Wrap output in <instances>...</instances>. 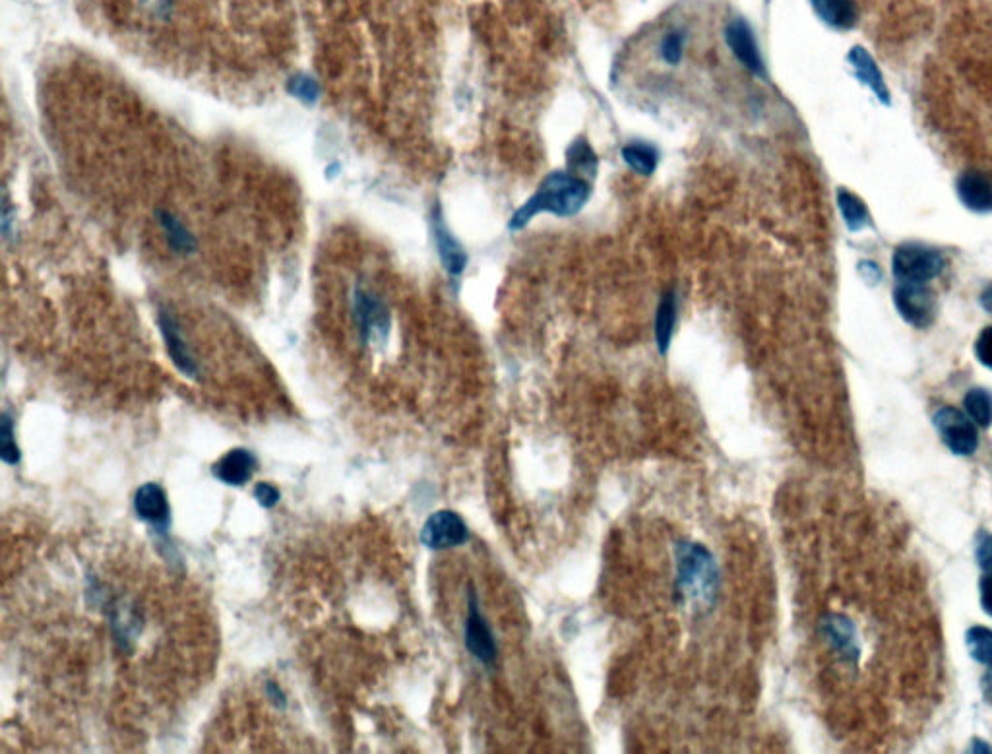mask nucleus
I'll return each instance as SVG.
<instances>
[{
    "instance_id": "obj_13",
    "label": "nucleus",
    "mask_w": 992,
    "mask_h": 754,
    "mask_svg": "<svg viewBox=\"0 0 992 754\" xmlns=\"http://www.w3.org/2000/svg\"><path fill=\"white\" fill-rule=\"evenodd\" d=\"M677 315H679L677 291L669 289V291L661 293L657 307H655V318H653V338H655V347H657L659 355L669 353L673 334H675V326H677Z\"/></svg>"
},
{
    "instance_id": "obj_24",
    "label": "nucleus",
    "mask_w": 992,
    "mask_h": 754,
    "mask_svg": "<svg viewBox=\"0 0 992 754\" xmlns=\"http://www.w3.org/2000/svg\"><path fill=\"white\" fill-rule=\"evenodd\" d=\"M686 43H688V32L684 28L667 30L659 39L661 61L669 66L681 64L686 53Z\"/></svg>"
},
{
    "instance_id": "obj_30",
    "label": "nucleus",
    "mask_w": 992,
    "mask_h": 754,
    "mask_svg": "<svg viewBox=\"0 0 992 754\" xmlns=\"http://www.w3.org/2000/svg\"><path fill=\"white\" fill-rule=\"evenodd\" d=\"M979 601L985 615H989L992 619V574H985L979 580Z\"/></svg>"
},
{
    "instance_id": "obj_27",
    "label": "nucleus",
    "mask_w": 992,
    "mask_h": 754,
    "mask_svg": "<svg viewBox=\"0 0 992 754\" xmlns=\"http://www.w3.org/2000/svg\"><path fill=\"white\" fill-rule=\"evenodd\" d=\"M977 565L985 572L992 574V535L987 532H979L977 535V549H975Z\"/></svg>"
},
{
    "instance_id": "obj_4",
    "label": "nucleus",
    "mask_w": 992,
    "mask_h": 754,
    "mask_svg": "<svg viewBox=\"0 0 992 754\" xmlns=\"http://www.w3.org/2000/svg\"><path fill=\"white\" fill-rule=\"evenodd\" d=\"M932 425L942 444L954 456H973L979 448V431L969 415L954 406H942L932 413Z\"/></svg>"
},
{
    "instance_id": "obj_11",
    "label": "nucleus",
    "mask_w": 992,
    "mask_h": 754,
    "mask_svg": "<svg viewBox=\"0 0 992 754\" xmlns=\"http://www.w3.org/2000/svg\"><path fill=\"white\" fill-rule=\"evenodd\" d=\"M433 233L436 251H438L444 270L454 280H458L464 274L465 266H467V254H465L464 247L460 245V241L452 235V231L444 223L442 212L438 208L434 210L433 214Z\"/></svg>"
},
{
    "instance_id": "obj_9",
    "label": "nucleus",
    "mask_w": 992,
    "mask_h": 754,
    "mask_svg": "<svg viewBox=\"0 0 992 754\" xmlns=\"http://www.w3.org/2000/svg\"><path fill=\"white\" fill-rule=\"evenodd\" d=\"M723 39H725V45L729 47L731 55L743 64L748 72H752L754 76H762V78L766 76V66H764V59L760 55L758 43L754 39V33L750 30V26L744 22L743 18H733L727 22V26L723 30Z\"/></svg>"
},
{
    "instance_id": "obj_31",
    "label": "nucleus",
    "mask_w": 992,
    "mask_h": 754,
    "mask_svg": "<svg viewBox=\"0 0 992 754\" xmlns=\"http://www.w3.org/2000/svg\"><path fill=\"white\" fill-rule=\"evenodd\" d=\"M266 694L274 702L276 708H279V710H285L287 708V698H285V694H283V691L279 689L274 681H268L266 683Z\"/></svg>"
},
{
    "instance_id": "obj_7",
    "label": "nucleus",
    "mask_w": 992,
    "mask_h": 754,
    "mask_svg": "<svg viewBox=\"0 0 992 754\" xmlns=\"http://www.w3.org/2000/svg\"><path fill=\"white\" fill-rule=\"evenodd\" d=\"M467 539H469V528L464 518L452 510L434 512L421 530L423 545L434 551L460 547Z\"/></svg>"
},
{
    "instance_id": "obj_18",
    "label": "nucleus",
    "mask_w": 992,
    "mask_h": 754,
    "mask_svg": "<svg viewBox=\"0 0 992 754\" xmlns=\"http://www.w3.org/2000/svg\"><path fill=\"white\" fill-rule=\"evenodd\" d=\"M810 4L818 18L834 30H851L857 24L855 0H810Z\"/></svg>"
},
{
    "instance_id": "obj_34",
    "label": "nucleus",
    "mask_w": 992,
    "mask_h": 754,
    "mask_svg": "<svg viewBox=\"0 0 992 754\" xmlns=\"http://www.w3.org/2000/svg\"><path fill=\"white\" fill-rule=\"evenodd\" d=\"M985 745H987V743H983V741H979V739H977V741H973L971 751H973V753H992V747H985Z\"/></svg>"
},
{
    "instance_id": "obj_15",
    "label": "nucleus",
    "mask_w": 992,
    "mask_h": 754,
    "mask_svg": "<svg viewBox=\"0 0 992 754\" xmlns=\"http://www.w3.org/2000/svg\"><path fill=\"white\" fill-rule=\"evenodd\" d=\"M847 61L853 68L855 78L865 84L872 94L878 97L880 103L890 105V90L884 82V76L880 72V66L872 59V55L863 47H853L847 55Z\"/></svg>"
},
{
    "instance_id": "obj_33",
    "label": "nucleus",
    "mask_w": 992,
    "mask_h": 754,
    "mask_svg": "<svg viewBox=\"0 0 992 754\" xmlns=\"http://www.w3.org/2000/svg\"><path fill=\"white\" fill-rule=\"evenodd\" d=\"M981 305H983L989 313H992V285H989V287H987V291L981 295Z\"/></svg>"
},
{
    "instance_id": "obj_2",
    "label": "nucleus",
    "mask_w": 992,
    "mask_h": 754,
    "mask_svg": "<svg viewBox=\"0 0 992 754\" xmlns=\"http://www.w3.org/2000/svg\"><path fill=\"white\" fill-rule=\"evenodd\" d=\"M677 596L696 607H712L719 590V570L712 553L700 543L677 545Z\"/></svg>"
},
{
    "instance_id": "obj_8",
    "label": "nucleus",
    "mask_w": 992,
    "mask_h": 754,
    "mask_svg": "<svg viewBox=\"0 0 992 754\" xmlns=\"http://www.w3.org/2000/svg\"><path fill=\"white\" fill-rule=\"evenodd\" d=\"M465 648L473 658H477L483 665H487V667L495 665L496 656H498L495 636H493L491 627L487 625V621L479 609L475 592H469V601H467Z\"/></svg>"
},
{
    "instance_id": "obj_22",
    "label": "nucleus",
    "mask_w": 992,
    "mask_h": 754,
    "mask_svg": "<svg viewBox=\"0 0 992 754\" xmlns=\"http://www.w3.org/2000/svg\"><path fill=\"white\" fill-rule=\"evenodd\" d=\"M963 409L969 415V419L981 427V429H991L992 425V392L987 388L975 386L971 388L965 398H963Z\"/></svg>"
},
{
    "instance_id": "obj_28",
    "label": "nucleus",
    "mask_w": 992,
    "mask_h": 754,
    "mask_svg": "<svg viewBox=\"0 0 992 754\" xmlns=\"http://www.w3.org/2000/svg\"><path fill=\"white\" fill-rule=\"evenodd\" d=\"M254 499L262 508H274L281 499V493H279L278 487H274L272 483H258L254 487Z\"/></svg>"
},
{
    "instance_id": "obj_20",
    "label": "nucleus",
    "mask_w": 992,
    "mask_h": 754,
    "mask_svg": "<svg viewBox=\"0 0 992 754\" xmlns=\"http://www.w3.org/2000/svg\"><path fill=\"white\" fill-rule=\"evenodd\" d=\"M837 208H839L841 218L845 221L849 231L859 233L870 225V214H868L867 206L857 194H853L847 189L837 190Z\"/></svg>"
},
{
    "instance_id": "obj_1",
    "label": "nucleus",
    "mask_w": 992,
    "mask_h": 754,
    "mask_svg": "<svg viewBox=\"0 0 992 754\" xmlns=\"http://www.w3.org/2000/svg\"><path fill=\"white\" fill-rule=\"evenodd\" d=\"M591 196L588 181L570 173L553 171L549 173L537 190L514 212L510 229L520 231L539 214H553L557 218H572L584 210Z\"/></svg>"
},
{
    "instance_id": "obj_10",
    "label": "nucleus",
    "mask_w": 992,
    "mask_h": 754,
    "mask_svg": "<svg viewBox=\"0 0 992 754\" xmlns=\"http://www.w3.org/2000/svg\"><path fill=\"white\" fill-rule=\"evenodd\" d=\"M134 510L136 516L150 524L157 535H165L171 528V506L165 491L157 483H146L136 491Z\"/></svg>"
},
{
    "instance_id": "obj_26",
    "label": "nucleus",
    "mask_w": 992,
    "mask_h": 754,
    "mask_svg": "<svg viewBox=\"0 0 992 754\" xmlns=\"http://www.w3.org/2000/svg\"><path fill=\"white\" fill-rule=\"evenodd\" d=\"M975 359L992 371V326H987L981 330V334L975 340Z\"/></svg>"
},
{
    "instance_id": "obj_32",
    "label": "nucleus",
    "mask_w": 992,
    "mask_h": 754,
    "mask_svg": "<svg viewBox=\"0 0 992 754\" xmlns=\"http://www.w3.org/2000/svg\"><path fill=\"white\" fill-rule=\"evenodd\" d=\"M859 270H861L863 278L868 280L870 283L878 282V280H880V276H882L880 268H878L876 264H872V262H861V264H859Z\"/></svg>"
},
{
    "instance_id": "obj_3",
    "label": "nucleus",
    "mask_w": 992,
    "mask_h": 754,
    "mask_svg": "<svg viewBox=\"0 0 992 754\" xmlns=\"http://www.w3.org/2000/svg\"><path fill=\"white\" fill-rule=\"evenodd\" d=\"M946 268L944 256L930 247L905 243L892 256V272L898 283H930Z\"/></svg>"
},
{
    "instance_id": "obj_14",
    "label": "nucleus",
    "mask_w": 992,
    "mask_h": 754,
    "mask_svg": "<svg viewBox=\"0 0 992 754\" xmlns=\"http://www.w3.org/2000/svg\"><path fill=\"white\" fill-rule=\"evenodd\" d=\"M961 204L977 214L992 212V181L981 171H965L958 179Z\"/></svg>"
},
{
    "instance_id": "obj_23",
    "label": "nucleus",
    "mask_w": 992,
    "mask_h": 754,
    "mask_svg": "<svg viewBox=\"0 0 992 754\" xmlns=\"http://www.w3.org/2000/svg\"><path fill=\"white\" fill-rule=\"evenodd\" d=\"M965 646L971 660L992 667V629L981 625L967 629Z\"/></svg>"
},
{
    "instance_id": "obj_16",
    "label": "nucleus",
    "mask_w": 992,
    "mask_h": 754,
    "mask_svg": "<svg viewBox=\"0 0 992 754\" xmlns=\"http://www.w3.org/2000/svg\"><path fill=\"white\" fill-rule=\"evenodd\" d=\"M822 632L828 638V642L834 646L841 654V658L849 661H857L861 648H859V638L855 625L843 617V615H830L822 621Z\"/></svg>"
},
{
    "instance_id": "obj_12",
    "label": "nucleus",
    "mask_w": 992,
    "mask_h": 754,
    "mask_svg": "<svg viewBox=\"0 0 992 754\" xmlns=\"http://www.w3.org/2000/svg\"><path fill=\"white\" fill-rule=\"evenodd\" d=\"M256 456L247 448H233L229 450L223 458H219L212 473L217 481L231 485V487H243L248 479L256 472Z\"/></svg>"
},
{
    "instance_id": "obj_29",
    "label": "nucleus",
    "mask_w": 992,
    "mask_h": 754,
    "mask_svg": "<svg viewBox=\"0 0 992 754\" xmlns=\"http://www.w3.org/2000/svg\"><path fill=\"white\" fill-rule=\"evenodd\" d=\"M291 92L295 94V97H299V99L312 101L318 95V86H316L314 80H310L309 76H297L291 82Z\"/></svg>"
},
{
    "instance_id": "obj_6",
    "label": "nucleus",
    "mask_w": 992,
    "mask_h": 754,
    "mask_svg": "<svg viewBox=\"0 0 992 754\" xmlns=\"http://www.w3.org/2000/svg\"><path fill=\"white\" fill-rule=\"evenodd\" d=\"M894 305L899 316L913 328H929L936 316V297L927 283H898Z\"/></svg>"
},
{
    "instance_id": "obj_25",
    "label": "nucleus",
    "mask_w": 992,
    "mask_h": 754,
    "mask_svg": "<svg viewBox=\"0 0 992 754\" xmlns=\"http://www.w3.org/2000/svg\"><path fill=\"white\" fill-rule=\"evenodd\" d=\"M0 458L8 466H16L20 462V448L14 439V423L8 413L2 415L0 423Z\"/></svg>"
},
{
    "instance_id": "obj_21",
    "label": "nucleus",
    "mask_w": 992,
    "mask_h": 754,
    "mask_svg": "<svg viewBox=\"0 0 992 754\" xmlns=\"http://www.w3.org/2000/svg\"><path fill=\"white\" fill-rule=\"evenodd\" d=\"M566 165H568L570 173H574L586 181L595 177L597 167H599V159H597V154L593 152V148L586 138H578L576 142L570 144V148L566 150Z\"/></svg>"
},
{
    "instance_id": "obj_17",
    "label": "nucleus",
    "mask_w": 992,
    "mask_h": 754,
    "mask_svg": "<svg viewBox=\"0 0 992 754\" xmlns=\"http://www.w3.org/2000/svg\"><path fill=\"white\" fill-rule=\"evenodd\" d=\"M159 328H161V334H163L165 344H167V351H169L175 367L186 377H194L196 375V363H194V359L186 347L175 318L167 315V313H161L159 315Z\"/></svg>"
},
{
    "instance_id": "obj_19",
    "label": "nucleus",
    "mask_w": 992,
    "mask_h": 754,
    "mask_svg": "<svg viewBox=\"0 0 992 754\" xmlns=\"http://www.w3.org/2000/svg\"><path fill=\"white\" fill-rule=\"evenodd\" d=\"M620 156L624 163L642 177H651L659 165V150L644 140H630L622 146Z\"/></svg>"
},
{
    "instance_id": "obj_5",
    "label": "nucleus",
    "mask_w": 992,
    "mask_h": 754,
    "mask_svg": "<svg viewBox=\"0 0 992 754\" xmlns=\"http://www.w3.org/2000/svg\"><path fill=\"white\" fill-rule=\"evenodd\" d=\"M353 318L365 344L382 342L390 332V313L380 297L363 285H357L351 295Z\"/></svg>"
}]
</instances>
